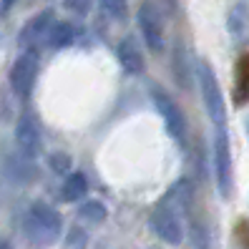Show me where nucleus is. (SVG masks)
Wrapping results in <instances>:
<instances>
[{"mask_svg": "<svg viewBox=\"0 0 249 249\" xmlns=\"http://www.w3.org/2000/svg\"><path fill=\"white\" fill-rule=\"evenodd\" d=\"M63 229V219L51 204L46 201H33L25 212L23 219V231L31 244L36 247H51Z\"/></svg>", "mask_w": 249, "mask_h": 249, "instance_id": "1", "label": "nucleus"}, {"mask_svg": "<svg viewBox=\"0 0 249 249\" xmlns=\"http://www.w3.org/2000/svg\"><path fill=\"white\" fill-rule=\"evenodd\" d=\"M194 71H196V83H199V91H201L204 108H207L212 124L216 128H227V104H224L222 86H219L212 66L207 61H196Z\"/></svg>", "mask_w": 249, "mask_h": 249, "instance_id": "2", "label": "nucleus"}, {"mask_svg": "<svg viewBox=\"0 0 249 249\" xmlns=\"http://www.w3.org/2000/svg\"><path fill=\"white\" fill-rule=\"evenodd\" d=\"M151 101H154L156 111L161 113V119H164V126L169 131V136L177 141L179 146H186V141H189V126H186V116L181 113L179 104L164 89H161L159 83L151 86Z\"/></svg>", "mask_w": 249, "mask_h": 249, "instance_id": "3", "label": "nucleus"}, {"mask_svg": "<svg viewBox=\"0 0 249 249\" xmlns=\"http://www.w3.org/2000/svg\"><path fill=\"white\" fill-rule=\"evenodd\" d=\"M214 181L219 194L229 199L234 192V161H231L227 128H216V136H214Z\"/></svg>", "mask_w": 249, "mask_h": 249, "instance_id": "4", "label": "nucleus"}, {"mask_svg": "<svg viewBox=\"0 0 249 249\" xmlns=\"http://www.w3.org/2000/svg\"><path fill=\"white\" fill-rule=\"evenodd\" d=\"M149 224H151L154 234L161 242H166L171 247H177V244L184 242L186 229H184V222H181V214L177 209H171L169 204H164V201L156 204V209L151 212Z\"/></svg>", "mask_w": 249, "mask_h": 249, "instance_id": "5", "label": "nucleus"}, {"mask_svg": "<svg viewBox=\"0 0 249 249\" xmlns=\"http://www.w3.org/2000/svg\"><path fill=\"white\" fill-rule=\"evenodd\" d=\"M139 31L143 36V43L154 53H164L166 48V31H164V16L154 3H143L136 13Z\"/></svg>", "mask_w": 249, "mask_h": 249, "instance_id": "6", "label": "nucleus"}, {"mask_svg": "<svg viewBox=\"0 0 249 249\" xmlns=\"http://www.w3.org/2000/svg\"><path fill=\"white\" fill-rule=\"evenodd\" d=\"M38 68H40V61H38L36 48H25V53H20L18 61L13 63L10 76H8L13 93L20 96V98H25L31 93L33 86H36V78H38Z\"/></svg>", "mask_w": 249, "mask_h": 249, "instance_id": "7", "label": "nucleus"}, {"mask_svg": "<svg viewBox=\"0 0 249 249\" xmlns=\"http://www.w3.org/2000/svg\"><path fill=\"white\" fill-rule=\"evenodd\" d=\"M227 31L234 46H249V0H231L227 10Z\"/></svg>", "mask_w": 249, "mask_h": 249, "instance_id": "8", "label": "nucleus"}, {"mask_svg": "<svg viewBox=\"0 0 249 249\" xmlns=\"http://www.w3.org/2000/svg\"><path fill=\"white\" fill-rule=\"evenodd\" d=\"M53 23H55V13H53L51 8L40 10L38 16H33L31 20L20 28L18 43H20L23 48H36V46H40V43H46L48 31L53 28Z\"/></svg>", "mask_w": 249, "mask_h": 249, "instance_id": "9", "label": "nucleus"}, {"mask_svg": "<svg viewBox=\"0 0 249 249\" xmlns=\"http://www.w3.org/2000/svg\"><path fill=\"white\" fill-rule=\"evenodd\" d=\"M16 143H18L20 154L28 156V159H36L40 154V146H43L40 126L31 113H23L18 119V124H16Z\"/></svg>", "mask_w": 249, "mask_h": 249, "instance_id": "10", "label": "nucleus"}, {"mask_svg": "<svg viewBox=\"0 0 249 249\" xmlns=\"http://www.w3.org/2000/svg\"><path fill=\"white\" fill-rule=\"evenodd\" d=\"M116 58H119V63L126 73L131 76H141L143 68H146V61H143V53L139 48V43L134 36H126L119 46H116Z\"/></svg>", "mask_w": 249, "mask_h": 249, "instance_id": "11", "label": "nucleus"}, {"mask_svg": "<svg viewBox=\"0 0 249 249\" xmlns=\"http://www.w3.org/2000/svg\"><path fill=\"white\" fill-rule=\"evenodd\" d=\"M171 71H174V78H177V83L181 86L184 91L192 89V81H194V76H196V71H194L192 58H189V53H186V48L181 46V43H177V46H174Z\"/></svg>", "mask_w": 249, "mask_h": 249, "instance_id": "12", "label": "nucleus"}, {"mask_svg": "<svg viewBox=\"0 0 249 249\" xmlns=\"http://www.w3.org/2000/svg\"><path fill=\"white\" fill-rule=\"evenodd\" d=\"M78 36H81V28H78V25H73V23H68V20H55L53 28L48 31L46 46L53 48V51H61V48L73 46V43L78 40Z\"/></svg>", "mask_w": 249, "mask_h": 249, "instance_id": "13", "label": "nucleus"}, {"mask_svg": "<svg viewBox=\"0 0 249 249\" xmlns=\"http://www.w3.org/2000/svg\"><path fill=\"white\" fill-rule=\"evenodd\" d=\"M63 201H81L86 194H89V179H86L83 171H71L66 181H63Z\"/></svg>", "mask_w": 249, "mask_h": 249, "instance_id": "14", "label": "nucleus"}, {"mask_svg": "<svg viewBox=\"0 0 249 249\" xmlns=\"http://www.w3.org/2000/svg\"><path fill=\"white\" fill-rule=\"evenodd\" d=\"M234 101L247 104L249 101V53H244L237 61V73H234Z\"/></svg>", "mask_w": 249, "mask_h": 249, "instance_id": "15", "label": "nucleus"}, {"mask_svg": "<svg viewBox=\"0 0 249 249\" xmlns=\"http://www.w3.org/2000/svg\"><path fill=\"white\" fill-rule=\"evenodd\" d=\"M33 159L28 156H13L8 159V177L16 179V181H33L36 179V166L31 164Z\"/></svg>", "mask_w": 249, "mask_h": 249, "instance_id": "16", "label": "nucleus"}, {"mask_svg": "<svg viewBox=\"0 0 249 249\" xmlns=\"http://www.w3.org/2000/svg\"><path fill=\"white\" fill-rule=\"evenodd\" d=\"M101 10L106 13V18L124 23L128 18V0H101Z\"/></svg>", "mask_w": 249, "mask_h": 249, "instance_id": "17", "label": "nucleus"}, {"mask_svg": "<svg viewBox=\"0 0 249 249\" xmlns=\"http://www.w3.org/2000/svg\"><path fill=\"white\" fill-rule=\"evenodd\" d=\"M189 231H192V244L194 249H209V231L204 227V222L199 216L192 214V222H189Z\"/></svg>", "mask_w": 249, "mask_h": 249, "instance_id": "18", "label": "nucleus"}, {"mask_svg": "<svg viewBox=\"0 0 249 249\" xmlns=\"http://www.w3.org/2000/svg\"><path fill=\"white\" fill-rule=\"evenodd\" d=\"M106 207L101 201L91 199V201H86L83 207H81V216L86 219V222H91V224H101V222H106Z\"/></svg>", "mask_w": 249, "mask_h": 249, "instance_id": "19", "label": "nucleus"}, {"mask_svg": "<svg viewBox=\"0 0 249 249\" xmlns=\"http://www.w3.org/2000/svg\"><path fill=\"white\" fill-rule=\"evenodd\" d=\"M48 166L53 174H71V156L63 151H53L48 156Z\"/></svg>", "mask_w": 249, "mask_h": 249, "instance_id": "20", "label": "nucleus"}, {"mask_svg": "<svg viewBox=\"0 0 249 249\" xmlns=\"http://www.w3.org/2000/svg\"><path fill=\"white\" fill-rule=\"evenodd\" d=\"M86 234H83V229H78V227H73L71 231H68V237H66V249H86Z\"/></svg>", "mask_w": 249, "mask_h": 249, "instance_id": "21", "label": "nucleus"}, {"mask_svg": "<svg viewBox=\"0 0 249 249\" xmlns=\"http://www.w3.org/2000/svg\"><path fill=\"white\" fill-rule=\"evenodd\" d=\"M63 5L71 10V13H76V16H89L91 13V5H93V0H63Z\"/></svg>", "mask_w": 249, "mask_h": 249, "instance_id": "22", "label": "nucleus"}, {"mask_svg": "<svg viewBox=\"0 0 249 249\" xmlns=\"http://www.w3.org/2000/svg\"><path fill=\"white\" fill-rule=\"evenodd\" d=\"M13 3H16V0H0V13H3V16H5V13L13 8Z\"/></svg>", "mask_w": 249, "mask_h": 249, "instance_id": "23", "label": "nucleus"}, {"mask_svg": "<svg viewBox=\"0 0 249 249\" xmlns=\"http://www.w3.org/2000/svg\"><path fill=\"white\" fill-rule=\"evenodd\" d=\"M0 249H13V244H10L8 239H3V237H0Z\"/></svg>", "mask_w": 249, "mask_h": 249, "instance_id": "24", "label": "nucleus"}, {"mask_svg": "<svg viewBox=\"0 0 249 249\" xmlns=\"http://www.w3.org/2000/svg\"><path fill=\"white\" fill-rule=\"evenodd\" d=\"M247 131H249V121H247Z\"/></svg>", "mask_w": 249, "mask_h": 249, "instance_id": "25", "label": "nucleus"}]
</instances>
